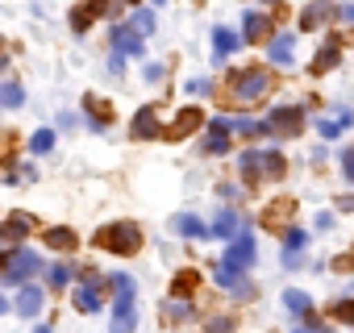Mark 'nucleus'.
Wrapping results in <instances>:
<instances>
[{
	"mask_svg": "<svg viewBox=\"0 0 354 333\" xmlns=\"http://www.w3.org/2000/svg\"><path fill=\"white\" fill-rule=\"evenodd\" d=\"M292 217H296V200H292V196H279V200H271V204L263 209V225H267L271 234H279ZM283 234H288V229H283Z\"/></svg>",
	"mask_w": 354,
	"mask_h": 333,
	"instance_id": "obj_7",
	"label": "nucleus"
},
{
	"mask_svg": "<svg viewBox=\"0 0 354 333\" xmlns=\"http://www.w3.org/2000/svg\"><path fill=\"white\" fill-rule=\"evenodd\" d=\"M109 283H113V292H133V279L129 275H113Z\"/></svg>",
	"mask_w": 354,
	"mask_h": 333,
	"instance_id": "obj_42",
	"label": "nucleus"
},
{
	"mask_svg": "<svg viewBox=\"0 0 354 333\" xmlns=\"http://www.w3.org/2000/svg\"><path fill=\"white\" fill-rule=\"evenodd\" d=\"M267 34H271V17L267 13H246L242 17V38L246 42H267Z\"/></svg>",
	"mask_w": 354,
	"mask_h": 333,
	"instance_id": "obj_17",
	"label": "nucleus"
},
{
	"mask_svg": "<svg viewBox=\"0 0 354 333\" xmlns=\"http://www.w3.org/2000/svg\"><path fill=\"white\" fill-rule=\"evenodd\" d=\"M238 166H242V175H246V180H259V175H267V154L246 150V154L238 158Z\"/></svg>",
	"mask_w": 354,
	"mask_h": 333,
	"instance_id": "obj_23",
	"label": "nucleus"
},
{
	"mask_svg": "<svg viewBox=\"0 0 354 333\" xmlns=\"http://www.w3.org/2000/svg\"><path fill=\"white\" fill-rule=\"evenodd\" d=\"M296 333H333V329H321V325H300Z\"/></svg>",
	"mask_w": 354,
	"mask_h": 333,
	"instance_id": "obj_47",
	"label": "nucleus"
},
{
	"mask_svg": "<svg viewBox=\"0 0 354 333\" xmlns=\"http://www.w3.org/2000/svg\"><path fill=\"white\" fill-rule=\"evenodd\" d=\"M92 246H96V250H109V254L129 258V254H138V250H142V229H138L133 221H113V225L96 229Z\"/></svg>",
	"mask_w": 354,
	"mask_h": 333,
	"instance_id": "obj_2",
	"label": "nucleus"
},
{
	"mask_svg": "<svg viewBox=\"0 0 354 333\" xmlns=\"http://www.w3.org/2000/svg\"><path fill=\"white\" fill-rule=\"evenodd\" d=\"M342 175H346V180L354 184V146H350V150L342 154Z\"/></svg>",
	"mask_w": 354,
	"mask_h": 333,
	"instance_id": "obj_41",
	"label": "nucleus"
},
{
	"mask_svg": "<svg viewBox=\"0 0 354 333\" xmlns=\"http://www.w3.org/2000/svg\"><path fill=\"white\" fill-rule=\"evenodd\" d=\"M13 304H17V312H21V316H38L46 300H42V287H38V283H26V287L17 292V300H13Z\"/></svg>",
	"mask_w": 354,
	"mask_h": 333,
	"instance_id": "obj_18",
	"label": "nucleus"
},
{
	"mask_svg": "<svg viewBox=\"0 0 354 333\" xmlns=\"http://www.w3.org/2000/svg\"><path fill=\"white\" fill-rule=\"evenodd\" d=\"M304 125V108L300 104H271L267 108V133L271 137H296Z\"/></svg>",
	"mask_w": 354,
	"mask_h": 333,
	"instance_id": "obj_4",
	"label": "nucleus"
},
{
	"mask_svg": "<svg viewBox=\"0 0 354 333\" xmlns=\"http://www.w3.org/2000/svg\"><path fill=\"white\" fill-rule=\"evenodd\" d=\"M329 13H333V9H329V5H325V0H313V5H308V9H304V13H300V34H308V30H313V26H321V21H325V17H329Z\"/></svg>",
	"mask_w": 354,
	"mask_h": 333,
	"instance_id": "obj_24",
	"label": "nucleus"
},
{
	"mask_svg": "<svg viewBox=\"0 0 354 333\" xmlns=\"http://www.w3.org/2000/svg\"><path fill=\"white\" fill-rule=\"evenodd\" d=\"M230 129H234V121H230V117H217V121H209L205 154H225V150H230Z\"/></svg>",
	"mask_w": 354,
	"mask_h": 333,
	"instance_id": "obj_12",
	"label": "nucleus"
},
{
	"mask_svg": "<svg viewBox=\"0 0 354 333\" xmlns=\"http://www.w3.org/2000/svg\"><path fill=\"white\" fill-rule=\"evenodd\" d=\"M217 283L225 287V292H234V300H250L254 296V283L246 279V271H234V267H217Z\"/></svg>",
	"mask_w": 354,
	"mask_h": 333,
	"instance_id": "obj_9",
	"label": "nucleus"
},
{
	"mask_svg": "<svg viewBox=\"0 0 354 333\" xmlns=\"http://www.w3.org/2000/svg\"><path fill=\"white\" fill-rule=\"evenodd\" d=\"M337 59H342V50H337V42H325L321 50H317V59H313V75H325V71H333L337 67Z\"/></svg>",
	"mask_w": 354,
	"mask_h": 333,
	"instance_id": "obj_21",
	"label": "nucleus"
},
{
	"mask_svg": "<svg viewBox=\"0 0 354 333\" xmlns=\"http://www.w3.org/2000/svg\"><path fill=\"white\" fill-rule=\"evenodd\" d=\"M292 50H296V34H275V38L267 42V59H271L275 67H288V63H292Z\"/></svg>",
	"mask_w": 354,
	"mask_h": 333,
	"instance_id": "obj_15",
	"label": "nucleus"
},
{
	"mask_svg": "<svg viewBox=\"0 0 354 333\" xmlns=\"http://www.w3.org/2000/svg\"><path fill=\"white\" fill-rule=\"evenodd\" d=\"M267 175H271V180H283V175H288L283 154H267Z\"/></svg>",
	"mask_w": 354,
	"mask_h": 333,
	"instance_id": "obj_37",
	"label": "nucleus"
},
{
	"mask_svg": "<svg viewBox=\"0 0 354 333\" xmlns=\"http://www.w3.org/2000/svg\"><path fill=\"white\" fill-rule=\"evenodd\" d=\"M84 283H88V287H100L104 279H100V271H92V267H88V271H84Z\"/></svg>",
	"mask_w": 354,
	"mask_h": 333,
	"instance_id": "obj_43",
	"label": "nucleus"
},
{
	"mask_svg": "<svg viewBox=\"0 0 354 333\" xmlns=\"http://www.w3.org/2000/svg\"><path fill=\"white\" fill-rule=\"evenodd\" d=\"M0 100H5V108H21V100H26V92H21V84H5V88H0Z\"/></svg>",
	"mask_w": 354,
	"mask_h": 333,
	"instance_id": "obj_33",
	"label": "nucleus"
},
{
	"mask_svg": "<svg viewBox=\"0 0 354 333\" xmlns=\"http://www.w3.org/2000/svg\"><path fill=\"white\" fill-rule=\"evenodd\" d=\"M42 238H46V246H50V250H75V246H80L75 229H67V225H55V229H46Z\"/></svg>",
	"mask_w": 354,
	"mask_h": 333,
	"instance_id": "obj_22",
	"label": "nucleus"
},
{
	"mask_svg": "<svg viewBox=\"0 0 354 333\" xmlns=\"http://www.w3.org/2000/svg\"><path fill=\"white\" fill-rule=\"evenodd\" d=\"M209 333H234V316H213L209 321Z\"/></svg>",
	"mask_w": 354,
	"mask_h": 333,
	"instance_id": "obj_40",
	"label": "nucleus"
},
{
	"mask_svg": "<svg viewBox=\"0 0 354 333\" xmlns=\"http://www.w3.org/2000/svg\"><path fill=\"white\" fill-rule=\"evenodd\" d=\"M92 17H96V13H92V5H88V9H75V13H71V30H75V34H84V30L92 26Z\"/></svg>",
	"mask_w": 354,
	"mask_h": 333,
	"instance_id": "obj_36",
	"label": "nucleus"
},
{
	"mask_svg": "<svg viewBox=\"0 0 354 333\" xmlns=\"http://www.w3.org/2000/svg\"><path fill=\"white\" fill-rule=\"evenodd\" d=\"M38 271H42V258H38L30 246H21V250H13V254H9L5 275H0V279H5V287H26V279H30V275H38Z\"/></svg>",
	"mask_w": 354,
	"mask_h": 333,
	"instance_id": "obj_3",
	"label": "nucleus"
},
{
	"mask_svg": "<svg viewBox=\"0 0 354 333\" xmlns=\"http://www.w3.org/2000/svg\"><path fill=\"white\" fill-rule=\"evenodd\" d=\"M154 5H167V0H154Z\"/></svg>",
	"mask_w": 354,
	"mask_h": 333,
	"instance_id": "obj_51",
	"label": "nucleus"
},
{
	"mask_svg": "<svg viewBox=\"0 0 354 333\" xmlns=\"http://www.w3.org/2000/svg\"><path fill=\"white\" fill-rule=\"evenodd\" d=\"M75 125V113H59V129H71Z\"/></svg>",
	"mask_w": 354,
	"mask_h": 333,
	"instance_id": "obj_44",
	"label": "nucleus"
},
{
	"mask_svg": "<svg viewBox=\"0 0 354 333\" xmlns=\"http://www.w3.org/2000/svg\"><path fill=\"white\" fill-rule=\"evenodd\" d=\"M234 133L254 142V137H263V133H267V121H246V117H234Z\"/></svg>",
	"mask_w": 354,
	"mask_h": 333,
	"instance_id": "obj_27",
	"label": "nucleus"
},
{
	"mask_svg": "<svg viewBox=\"0 0 354 333\" xmlns=\"http://www.w3.org/2000/svg\"><path fill=\"white\" fill-rule=\"evenodd\" d=\"M201 283V271H180L175 275V283H171V296H180V300H188V292Z\"/></svg>",
	"mask_w": 354,
	"mask_h": 333,
	"instance_id": "obj_26",
	"label": "nucleus"
},
{
	"mask_svg": "<svg viewBox=\"0 0 354 333\" xmlns=\"http://www.w3.org/2000/svg\"><path fill=\"white\" fill-rule=\"evenodd\" d=\"M333 225V213H317V229H329Z\"/></svg>",
	"mask_w": 354,
	"mask_h": 333,
	"instance_id": "obj_45",
	"label": "nucleus"
},
{
	"mask_svg": "<svg viewBox=\"0 0 354 333\" xmlns=\"http://www.w3.org/2000/svg\"><path fill=\"white\" fill-rule=\"evenodd\" d=\"M121 5H138V0H121Z\"/></svg>",
	"mask_w": 354,
	"mask_h": 333,
	"instance_id": "obj_49",
	"label": "nucleus"
},
{
	"mask_svg": "<svg viewBox=\"0 0 354 333\" xmlns=\"http://www.w3.org/2000/svg\"><path fill=\"white\" fill-rule=\"evenodd\" d=\"M242 42H246V38H238L234 30L217 26V30H213V59H217V63H225V59H230V55H234V50H238Z\"/></svg>",
	"mask_w": 354,
	"mask_h": 333,
	"instance_id": "obj_14",
	"label": "nucleus"
},
{
	"mask_svg": "<svg viewBox=\"0 0 354 333\" xmlns=\"http://www.w3.org/2000/svg\"><path fill=\"white\" fill-rule=\"evenodd\" d=\"M34 229H38V221H34L30 213H9V217H5V229H0V234H5L9 242H21V238H30Z\"/></svg>",
	"mask_w": 354,
	"mask_h": 333,
	"instance_id": "obj_13",
	"label": "nucleus"
},
{
	"mask_svg": "<svg viewBox=\"0 0 354 333\" xmlns=\"http://www.w3.org/2000/svg\"><path fill=\"white\" fill-rule=\"evenodd\" d=\"M55 150V129H38L30 137V154H50Z\"/></svg>",
	"mask_w": 354,
	"mask_h": 333,
	"instance_id": "obj_31",
	"label": "nucleus"
},
{
	"mask_svg": "<svg viewBox=\"0 0 354 333\" xmlns=\"http://www.w3.org/2000/svg\"><path fill=\"white\" fill-rule=\"evenodd\" d=\"M171 234H180V238H213V225H205L196 213H175L171 217Z\"/></svg>",
	"mask_w": 354,
	"mask_h": 333,
	"instance_id": "obj_11",
	"label": "nucleus"
},
{
	"mask_svg": "<svg viewBox=\"0 0 354 333\" xmlns=\"http://www.w3.org/2000/svg\"><path fill=\"white\" fill-rule=\"evenodd\" d=\"M329 316L342 321V325H354V300H337V304L329 308Z\"/></svg>",
	"mask_w": 354,
	"mask_h": 333,
	"instance_id": "obj_35",
	"label": "nucleus"
},
{
	"mask_svg": "<svg viewBox=\"0 0 354 333\" xmlns=\"http://www.w3.org/2000/svg\"><path fill=\"white\" fill-rule=\"evenodd\" d=\"M84 104H88V125H92V129L100 133V129H104V125L113 121V108H109V104H104L100 96H84Z\"/></svg>",
	"mask_w": 354,
	"mask_h": 333,
	"instance_id": "obj_20",
	"label": "nucleus"
},
{
	"mask_svg": "<svg viewBox=\"0 0 354 333\" xmlns=\"http://www.w3.org/2000/svg\"><path fill=\"white\" fill-rule=\"evenodd\" d=\"M201 125H205V113L188 104V108H180V113H175V121H171L167 137H171V142H184V137H188V133H196Z\"/></svg>",
	"mask_w": 354,
	"mask_h": 333,
	"instance_id": "obj_8",
	"label": "nucleus"
},
{
	"mask_svg": "<svg viewBox=\"0 0 354 333\" xmlns=\"http://www.w3.org/2000/svg\"><path fill=\"white\" fill-rule=\"evenodd\" d=\"M129 26L146 38V34H154V13H150V9H133V21H129Z\"/></svg>",
	"mask_w": 354,
	"mask_h": 333,
	"instance_id": "obj_34",
	"label": "nucleus"
},
{
	"mask_svg": "<svg viewBox=\"0 0 354 333\" xmlns=\"http://www.w3.org/2000/svg\"><path fill=\"white\" fill-rule=\"evenodd\" d=\"M213 238H230V242L238 238V213H234V209H221V213H217V221H213Z\"/></svg>",
	"mask_w": 354,
	"mask_h": 333,
	"instance_id": "obj_25",
	"label": "nucleus"
},
{
	"mask_svg": "<svg viewBox=\"0 0 354 333\" xmlns=\"http://www.w3.org/2000/svg\"><path fill=\"white\" fill-rule=\"evenodd\" d=\"M188 92L192 96H213V79H188Z\"/></svg>",
	"mask_w": 354,
	"mask_h": 333,
	"instance_id": "obj_39",
	"label": "nucleus"
},
{
	"mask_svg": "<svg viewBox=\"0 0 354 333\" xmlns=\"http://www.w3.org/2000/svg\"><path fill=\"white\" fill-rule=\"evenodd\" d=\"M109 38H113V46H117V55H125V59H138V55H142V38H133L125 26H117Z\"/></svg>",
	"mask_w": 354,
	"mask_h": 333,
	"instance_id": "obj_19",
	"label": "nucleus"
},
{
	"mask_svg": "<svg viewBox=\"0 0 354 333\" xmlns=\"http://www.w3.org/2000/svg\"><path fill=\"white\" fill-rule=\"evenodd\" d=\"M75 308H80V312H96V308H100V292L88 287V283L75 287Z\"/></svg>",
	"mask_w": 354,
	"mask_h": 333,
	"instance_id": "obj_28",
	"label": "nucleus"
},
{
	"mask_svg": "<svg viewBox=\"0 0 354 333\" xmlns=\"http://www.w3.org/2000/svg\"><path fill=\"white\" fill-rule=\"evenodd\" d=\"M133 329H138V300H133V292H117L109 333H133Z\"/></svg>",
	"mask_w": 354,
	"mask_h": 333,
	"instance_id": "obj_6",
	"label": "nucleus"
},
{
	"mask_svg": "<svg viewBox=\"0 0 354 333\" xmlns=\"http://www.w3.org/2000/svg\"><path fill=\"white\" fill-rule=\"evenodd\" d=\"M283 304H288V312H300V316H308V312H313V300H308L304 292H296V287H288V292H283Z\"/></svg>",
	"mask_w": 354,
	"mask_h": 333,
	"instance_id": "obj_29",
	"label": "nucleus"
},
{
	"mask_svg": "<svg viewBox=\"0 0 354 333\" xmlns=\"http://www.w3.org/2000/svg\"><path fill=\"white\" fill-rule=\"evenodd\" d=\"M254 258H259V242H254V234H238L234 242H230V250H225V267H234V271H250L254 267Z\"/></svg>",
	"mask_w": 354,
	"mask_h": 333,
	"instance_id": "obj_5",
	"label": "nucleus"
},
{
	"mask_svg": "<svg viewBox=\"0 0 354 333\" xmlns=\"http://www.w3.org/2000/svg\"><path fill=\"white\" fill-rule=\"evenodd\" d=\"M304 246H308V234L304 229H288V246L283 250H304Z\"/></svg>",
	"mask_w": 354,
	"mask_h": 333,
	"instance_id": "obj_38",
	"label": "nucleus"
},
{
	"mask_svg": "<svg viewBox=\"0 0 354 333\" xmlns=\"http://www.w3.org/2000/svg\"><path fill=\"white\" fill-rule=\"evenodd\" d=\"M267 5H279V0H267Z\"/></svg>",
	"mask_w": 354,
	"mask_h": 333,
	"instance_id": "obj_50",
	"label": "nucleus"
},
{
	"mask_svg": "<svg viewBox=\"0 0 354 333\" xmlns=\"http://www.w3.org/2000/svg\"><path fill=\"white\" fill-rule=\"evenodd\" d=\"M129 133L142 137V142H146V137H158V133H162V129H158V108H154V104H142V108L133 113V121H129Z\"/></svg>",
	"mask_w": 354,
	"mask_h": 333,
	"instance_id": "obj_10",
	"label": "nucleus"
},
{
	"mask_svg": "<svg viewBox=\"0 0 354 333\" xmlns=\"http://www.w3.org/2000/svg\"><path fill=\"white\" fill-rule=\"evenodd\" d=\"M337 17H342V21H350V26H354V5H346V9H337Z\"/></svg>",
	"mask_w": 354,
	"mask_h": 333,
	"instance_id": "obj_46",
	"label": "nucleus"
},
{
	"mask_svg": "<svg viewBox=\"0 0 354 333\" xmlns=\"http://www.w3.org/2000/svg\"><path fill=\"white\" fill-rule=\"evenodd\" d=\"M346 125H350V108H342V117H337V121H317V133L333 142V137H337V133H342Z\"/></svg>",
	"mask_w": 354,
	"mask_h": 333,
	"instance_id": "obj_30",
	"label": "nucleus"
},
{
	"mask_svg": "<svg viewBox=\"0 0 354 333\" xmlns=\"http://www.w3.org/2000/svg\"><path fill=\"white\" fill-rule=\"evenodd\" d=\"M71 275H75V263H55L50 267V287H67Z\"/></svg>",
	"mask_w": 354,
	"mask_h": 333,
	"instance_id": "obj_32",
	"label": "nucleus"
},
{
	"mask_svg": "<svg viewBox=\"0 0 354 333\" xmlns=\"http://www.w3.org/2000/svg\"><path fill=\"white\" fill-rule=\"evenodd\" d=\"M34 333H50V329H46V325H38V329H34Z\"/></svg>",
	"mask_w": 354,
	"mask_h": 333,
	"instance_id": "obj_48",
	"label": "nucleus"
},
{
	"mask_svg": "<svg viewBox=\"0 0 354 333\" xmlns=\"http://www.w3.org/2000/svg\"><path fill=\"white\" fill-rule=\"evenodd\" d=\"M158 316H162V321H171V325H180V321H192V316H196V308H192V300L171 296V300H162Z\"/></svg>",
	"mask_w": 354,
	"mask_h": 333,
	"instance_id": "obj_16",
	"label": "nucleus"
},
{
	"mask_svg": "<svg viewBox=\"0 0 354 333\" xmlns=\"http://www.w3.org/2000/svg\"><path fill=\"white\" fill-rule=\"evenodd\" d=\"M267 92H271V71L267 67H242V71L230 75V100H238L242 108L263 104Z\"/></svg>",
	"mask_w": 354,
	"mask_h": 333,
	"instance_id": "obj_1",
	"label": "nucleus"
}]
</instances>
